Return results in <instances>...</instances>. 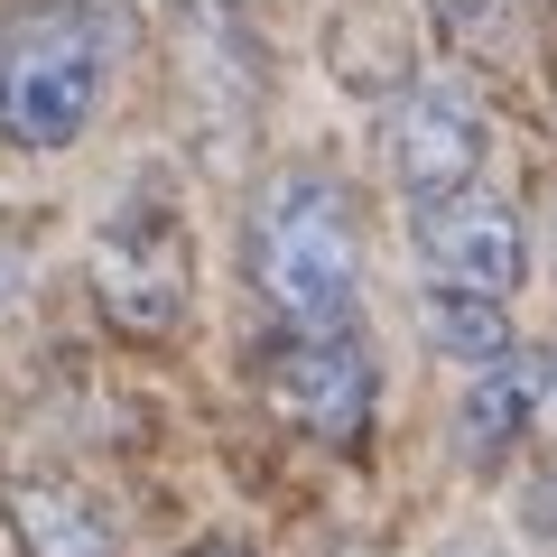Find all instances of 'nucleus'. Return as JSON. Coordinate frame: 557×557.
Listing matches in <instances>:
<instances>
[{"label":"nucleus","mask_w":557,"mask_h":557,"mask_svg":"<svg viewBox=\"0 0 557 557\" xmlns=\"http://www.w3.org/2000/svg\"><path fill=\"white\" fill-rule=\"evenodd\" d=\"M139 47L131 0H20L0 20V149L57 159L102 121Z\"/></svg>","instance_id":"nucleus-1"},{"label":"nucleus","mask_w":557,"mask_h":557,"mask_svg":"<svg viewBox=\"0 0 557 557\" xmlns=\"http://www.w3.org/2000/svg\"><path fill=\"white\" fill-rule=\"evenodd\" d=\"M242 270L278 325H354L362 214L335 168H278L242 214Z\"/></svg>","instance_id":"nucleus-2"},{"label":"nucleus","mask_w":557,"mask_h":557,"mask_svg":"<svg viewBox=\"0 0 557 557\" xmlns=\"http://www.w3.org/2000/svg\"><path fill=\"white\" fill-rule=\"evenodd\" d=\"M84 278H94V307H102L112 335H131V344L177 335L186 307H196V233H186L177 186L168 177H131L121 186V205L94 223Z\"/></svg>","instance_id":"nucleus-3"},{"label":"nucleus","mask_w":557,"mask_h":557,"mask_svg":"<svg viewBox=\"0 0 557 557\" xmlns=\"http://www.w3.org/2000/svg\"><path fill=\"white\" fill-rule=\"evenodd\" d=\"M372 391H381V372L354 344V325H288L260 354V399L317 446H354L372 428Z\"/></svg>","instance_id":"nucleus-4"},{"label":"nucleus","mask_w":557,"mask_h":557,"mask_svg":"<svg viewBox=\"0 0 557 557\" xmlns=\"http://www.w3.org/2000/svg\"><path fill=\"white\" fill-rule=\"evenodd\" d=\"M409 242L418 270L437 288H483V298H511L520 270H530V233L493 186H446V196H409Z\"/></svg>","instance_id":"nucleus-5"},{"label":"nucleus","mask_w":557,"mask_h":557,"mask_svg":"<svg viewBox=\"0 0 557 557\" xmlns=\"http://www.w3.org/2000/svg\"><path fill=\"white\" fill-rule=\"evenodd\" d=\"M483 102L465 75H418L409 94L391 102V177L399 196H446V186H474L483 177Z\"/></svg>","instance_id":"nucleus-6"},{"label":"nucleus","mask_w":557,"mask_h":557,"mask_svg":"<svg viewBox=\"0 0 557 557\" xmlns=\"http://www.w3.org/2000/svg\"><path fill=\"white\" fill-rule=\"evenodd\" d=\"M10 530H20V557H112V520L65 474H20L10 483Z\"/></svg>","instance_id":"nucleus-7"},{"label":"nucleus","mask_w":557,"mask_h":557,"mask_svg":"<svg viewBox=\"0 0 557 557\" xmlns=\"http://www.w3.org/2000/svg\"><path fill=\"white\" fill-rule=\"evenodd\" d=\"M539 391H548V372H539V362H520V354L483 362V381L465 391V409H456V446H465L474 465H502L520 437H530Z\"/></svg>","instance_id":"nucleus-8"},{"label":"nucleus","mask_w":557,"mask_h":557,"mask_svg":"<svg viewBox=\"0 0 557 557\" xmlns=\"http://www.w3.org/2000/svg\"><path fill=\"white\" fill-rule=\"evenodd\" d=\"M418 325H428V354H437V362H465V372H483V362L520 354V335H511V317H502V298H483V288H437V278H428Z\"/></svg>","instance_id":"nucleus-9"},{"label":"nucleus","mask_w":557,"mask_h":557,"mask_svg":"<svg viewBox=\"0 0 557 557\" xmlns=\"http://www.w3.org/2000/svg\"><path fill=\"white\" fill-rule=\"evenodd\" d=\"M520 530H530L539 548L557 557V446L530 465V483H520Z\"/></svg>","instance_id":"nucleus-10"},{"label":"nucleus","mask_w":557,"mask_h":557,"mask_svg":"<svg viewBox=\"0 0 557 557\" xmlns=\"http://www.w3.org/2000/svg\"><path fill=\"white\" fill-rule=\"evenodd\" d=\"M28 278H38V242H28V223L0 214V317L28 298Z\"/></svg>","instance_id":"nucleus-11"},{"label":"nucleus","mask_w":557,"mask_h":557,"mask_svg":"<svg viewBox=\"0 0 557 557\" xmlns=\"http://www.w3.org/2000/svg\"><path fill=\"white\" fill-rule=\"evenodd\" d=\"M186 557H251L242 539H205V548H186Z\"/></svg>","instance_id":"nucleus-12"},{"label":"nucleus","mask_w":557,"mask_h":557,"mask_svg":"<svg viewBox=\"0 0 557 557\" xmlns=\"http://www.w3.org/2000/svg\"><path fill=\"white\" fill-rule=\"evenodd\" d=\"M446 557H483V548H446Z\"/></svg>","instance_id":"nucleus-13"},{"label":"nucleus","mask_w":557,"mask_h":557,"mask_svg":"<svg viewBox=\"0 0 557 557\" xmlns=\"http://www.w3.org/2000/svg\"><path fill=\"white\" fill-rule=\"evenodd\" d=\"M548 391H557V372H548Z\"/></svg>","instance_id":"nucleus-14"}]
</instances>
